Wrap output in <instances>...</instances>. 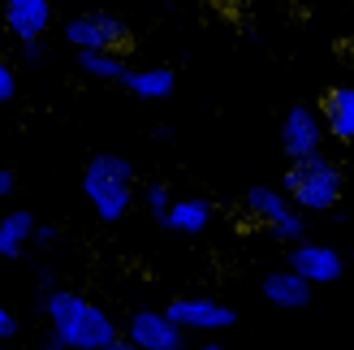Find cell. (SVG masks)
I'll return each mask as SVG.
<instances>
[{"label": "cell", "instance_id": "obj_1", "mask_svg": "<svg viewBox=\"0 0 354 350\" xmlns=\"http://www.w3.org/2000/svg\"><path fill=\"white\" fill-rule=\"evenodd\" d=\"M44 316H48L44 350H109L121 338L113 316L100 303L82 299L74 290H61V286L44 294Z\"/></svg>", "mask_w": 354, "mask_h": 350}, {"label": "cell", "instance_id": "obj_2", "mask_svg": "<svg viewBox=\"0 0 354 350\" xmlns=\"http://www.w3.org/2000/svg\"><path fill=\"white\" fill-rule=\"evenodd\" d=\"M82 195H86V203L95 208L100 221L117 225L134 208V199H138L130 160L117 156V151H95L91 160L82 165Z\"/></svg>", "mask_w": 354, "mask_h": 350}, {"label": "cell", "instance_id": "obj_3", "mask_svg": "<svg viewBox=\"0 0 354 350\" xmlns=\"http://www.w3.org/2000/svg\"><path fill=\"white\" fill-rule=\"evenodd\" d=\"M286 199L298 208V212H333V208L342 203V190H346V173L337 160H328V156H311V160H294L286 169Z\"/></svg>", "mask_w": 354, "mask_h": 350}, {"label": "cell", "instance_id": "obj_4", "mask_svg": "<svg viewBox=\"0 0 354 350\" xmlns=\"http://www.w3.org/2000/svg\"><path fill=\"white\" fill-rule=\"evenodd\" d=\"M65 39L74 52H126L130 48V26L109 9H91L65 22Z\"/></svg>", "mask_w": 354, "mask_h": 350}, {"label": "cell", "instance_id": "obj_5", "mask_svg": "<svg viewBox=\"0 0 354 350\" xmlns=\"http://www.w3.org/2000/svg\"><path fill=\"white\" fill-rule=\"evenodd\" d=\"M246 212H251L259 225H268V230L277 238H286L290 247H298V242H307V225H303V212L286 199V190L277 186H251L246 190Z\"/></svg>", "mask_w": 354, "mask_h": 350}, {"label": "cell", "instance_id": "obj_6", "mask_svg": "<svg viewBox=\"0 0 354 350\" xmlns=\"http://www.w3.org/2000/svg\"><path fill=\"white\" fill-rule=\"evenodd\" d=\"M324 138H328L324 117L315 113V109H307V104H290L286 117H281V147H286L290 165L320 156L324 151Z\"/></svg>", "mask_w": 354, "mask_h": 350}, {"label": "cell", "instance_id": "obj_7", "mask_svg": "<svg viewBox=\"0 0 354 350\" xmlns=\"http://www.w3.org/2000/svg\"><path fill=\"white\" fill-rule=\"evenodd\" d=\"M169 320L182 329V333H221L238 320V311L221 303V299H203V294H182V299H173L169 307Z\"/></svg>", "mask_w": 354, "mask_h": 350}, {"label": "cell", "instance_id": "obj_8", "mask_svg": "<svg viewBox=\"0 0 354 350\" xmlns=\"http://www.w3.org/2000/svg\"><path fill=\"white\" fill-rule=\"evenodd\" d=\"M126 338H130L138 350H182V338H186V333L169 320V311L143 307V311H134V316H130Z\"/></svg>", "mask_w": 354, "mask_h": 350}, {"label": "cell", "instance_id": "obj_9", "mask_svg": "<svg viewBox=\"0 0 354 350\" xmlns=\"http://www.w3.org/2000/svg\"><path fill=\"white\" fill-rule=\"evenodd\" d=\"M290 268L311 286H328L346 273L342 255L333 247H324V242H298V247H290Z\"/></svg>", "mask_w": 354, "mask_h": 350}, {"label": "cell", "instance_id": "obj_10", "mask_svg": "<svg viewBox=\"0 0 354 350\" xmlns=\"http://www.w3.org/2000/svg\"><path fill=\"white\" fill-rule=\"evenodd\" d=\"M52 26V0H5V30L13 44L44 39Z\"/></svg>", "mask_w": 354, "mask_h": 350}, {"label": "cell", "instance_id": "obj_11", "mask_svg": "<svg viewBox=\"0 0 354 350\" xmlns=\"http://www.w3.org/2000/svg\"><path fill=\"white\" fill-rule=\"evenodd\" d=\"M259 290H263V299H268L272 307H281V311H298V307L311 303V282H303L294 268H277V273H268Z\"/></svg>", "mask_w": 354, "mask_h": 350}, {"label": "cell", "instance_id": "obj_12", "mask_svg": "<svg viewBox=\"0 0 354 350\" xmlns=\"http://www.w3.org/2000/svg\"><path fill=\"white\" fill-rule=\"evenodd\" d=\"M320 117H324L328 138H337V143H354V86H333V91H324Z\"/></svg>", "mask_w": 354, "mask_h": 350}, {"label": "cell", "instance_id": "obj_13", "mask_svg": "<svg viewBox=\"0 0 354 350\" xmlns=\"http://www.w3.org/2000/svg\"><path fill=\"white\" fill-rule=\"evenodd\" d=\"M207 225H212V203L203 195H177L165 217V230L173 234H203Z\"/></svg>", "mask_w": 354, "mask_h": 350}, {"label": "cell", "instance_id": "obj_14", "mask_svg": "<svg viewBox=\"0 0 354 350\" xmlns=\"http://www.w3.org/2000/svg\"><path fill=\"white\" fill-rule=\"evenodd\" d=\"M121 86H126L130 95H138V100H165V95H173L177 74L169 65H147V69H130Z\"/></svg>", "mask_w": 354, "mask_h": 350}, {"label": "cell", "instance_id": "obj_15", "mask_svg": "<svg viewBox=\"0 0 354 350\" xmlns=\"http://www.w3.org/2000/svg\"><path fill=\"white\" fill-rule=\"evenodd\" d=\"M35 221L26 208H13V212H5L0 217V255L5 259H17L26 251V242H35Z\"/></svg>", "mask_w": 354, "mask_h": 350}, {"label": "cell", "instance_id": "obj_16", "mask_svg": "<svg viewBox=\"0 0 354 350\" xmlns=\"http://www.w3.org/2000/svg\"><path fill=\"white\" fill-rule=\"evenodd\" d=\"M78 69L86 78H100V82H126V74H130L121 52H78Z\"/></svg>", "mask_w": 354, "mask_h": 350}, {"label": "cell", "instance_id": "obj_17", "mask_svg": "<svg viewBox=\"0 0 354 350\" xmlns=\"http://www.w3.org/2000/svg\"><path fill=\"white\" fill-rule=\"evenodd\" d=\"M173 199H177V195H173L165 182H147V186H143V208L151 212V221H160V225H165V217H169Z\"/></svg>", "mask_w": 354, "mask_h": 350}, {"label": "cell", "instance_id": "obj_18", "mask_svg": "<svg viewBox=\"0 0 354 350\" xmlns=\"http://www.w3.org/2000/svg\"><path fill=\"white\" fill-rule=\"evenodd\" d=\"M13 57H17V65L39 69V65L48 61V48H44V39H30V44H17V48H13Z\"/></svg>", "mask_w": 354, "mask_h": 350}, {"label": "cell", "instance_id": "obj_19", "mask_svg": "<svg viewBox=\"0 0 354 350\" xmlns=\"http://www.w3.org/2000/svg\"><path fill=\"white\" fill-rule=\"evenodd\" d=\"M17 95V74H13V65L0 57V104H9Z\"/></svg>", "mask_w": 354, "mask_h": 350}, {"label": "cell", "instance_id": "obj_20", "mask_svg": "<svg viewBox=\"0 0 354 350\" xmlns=\"http://www.w3.org/2000/svg\"><path fill=\"white\" fill-rule=\"evenodd\" d=\"M13 333H17V320H13V311L0 303V342H9Z\"/></svg>", "mask_w": 354, "mask_h": 350}, {"label": "cell", "instance_id": "obj_21", "mask_svg": "<svg viewBox=\"0 0 354 350\" xmlns=\"http://www.w3.org/2000/svg\"><path fill=\"white\" fill-rule=\"evenodd\" d=\"M57 242V225H35V247H52Z\"/></svg>", "mask_w": 354, "mask_h": 350}, {"label": "cell", "instance_id": "obj_22", "mask_svg": "<svg viewBox=\"0 0 354 350\" xmlns=\"http://www.w3.org/2000/svg\"><path fill=\"white\" fill-rule=\"evenodd\" d=\"M13 186H17L13 169H0V199H5V195H13Z\"/></svg>", "mask_w": 354, "mask_h": 350}, {"label": "cell", "instance_id": "obj_23", "mask_svg": "<svg viewBox=\"0 0 354 350\" xmlns=\"http://www.w3.org/2000/svg\"><path fill=\"white\" fill-rule=\"evenodd\" d=\"M109 350H138V346H134V342H130V338H126V333H121V338H117V342H113V346H109Z\"/></svg>", "mask_w": 354, "mask_h": 350}, {"label": "cell", "instance_id": "obj_24", "mask_svg": "<svg viewBox=\"0 0 354 350\" xmlns=\"http://www.w3.org/2000/svg\"><path fill=\"white\" fill-rule=\"evenodd\" d=\"M199 350H225V346H221V342H203Z\"/></svg>", "mask_w": 354, "mask_h": 350}, {"label": "cell", "instance_id": "obj_25", "mask_svg": "<svg viewBox=\"0 0 354 350\" xmlns=\"http://www.w3.org/2000/svg\"><path fill=\"white\" fill-rule=\"evenodd\" d=\"M0 57H5V39H0Z\"/></svg>", "mask_w": 354, "mask_h": 350}]
</instances>
